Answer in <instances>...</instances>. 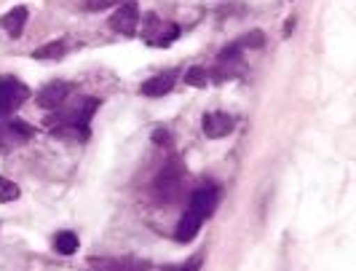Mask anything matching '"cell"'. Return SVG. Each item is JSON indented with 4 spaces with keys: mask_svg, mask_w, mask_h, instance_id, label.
<instances>
[{
    "mask_svg": "<svg viewBox=\"0 0 356 271\" xmlns=\"http://www.w3.org/2000/svg\"><path fill=\"white\" fill-rule=\"evenodd\" d=\"M137 24H140V6L134 0H126V3H118V8L113 11L110 17V27L113 33L118 36H134L137 33Z\"/></svg>",
    "mask_w": 356,
    "mask_h": 271,
    "instance_id": "1",
    "label": "cell"
},
{
    "mask_svg": "<svg viewBox=\"0 0 356 271\" xmlns=\"http://www.w3.org/2000/svg\"><path fill=\"white\" fill-rule=\"evenodd\" d=\"M27 94H30L27 86L19 84L17 78H0V118H6L8 113L22 108Z\"/></svg>",
    "mask_w": 356,
    "mask_h": 271,
    "instance_id": "2",
    "label": "cell"
},
{
    "mask_svg": "<svg viewBox=\"0 0 356 271\" xmlns=\"http://www.w3.org/2000/svg\"><path fill=\"white\" fill-rule=\"evenodd\" d=\"M182 183H185V172L179 169L177 164L166 167L159 175V180H156V196L161 199V204L163 201L172 204V199H177L179 191H182Z\"/></svg>",
    "mask_w": 356,
    "mask_h": 271,
    "instance_id": "3",
    "label": "cell"
},
{
    "mask_svg": "<svg viewBox=\"0 0 356 271\" xmlns=\"http://www.w3.org/2000/svg\"><path fill=\"white\" fill-rule=\"evenodd\" d=\"M217 201H220V191H217L214 185H204V188H198L196 194L191 196L188 212H193V215H198L201 220H207V217L217 210Z\"/></svg>",
    "mask_w": 356,
    "mask_h": 271,
    "instance_id": "4",
    "label": "cell"
},
{
    "mask_svg": "<svg viewBox=\"0 0 356 271\" xmlns=\"http://www.w3.org/2000/svg\"><path fill=\"white\" fill-rule=\"evenodd\" d=\"M89 263L94 271H150V263L137 258H91Z\"/></svg>",
    "mask_w": 356,
    "mask_h": 271,
    "instance_id": "5",
    "label": "cell"
},
{
    "mask_svg": "<svg viewBox=\"0 0 356 271\" xmlns=\"http://www.w3.org/2000/svg\"><path fill=\"white\" fill-rule=\"evenodd\" d=\"M233 116L228 113H220V110H214V113H207L204 118H201V129H204V134L209 137V140H220V137H225L228 132L233 129Z\"/></svg>",
    "mask_w": 356,
    "mask_h": 271,
    "instance_id": "6",
    "label": "cell"
},
{
    "mask_svg": "<svg viewBox=\"0 0 356 271\" xmlns=\"http://www.w3.org/2000/svg\"><path fill=\"white\" fill-rule=\"evenodd\" d=\"M175 84H177V72L172 70L159 72V75L147 78L143 86H140V94L143 97H163V94H169V91L175 89Z\"/></svg>",
    "mask_w": 356,
    "mask_h": 271,
    "instance_id": "7",
    "label": "cell"
},
{
    "mask_svg": "<svg viewBox=\"0 0 356 271\" xmlns=\"http://www.w3.org/2000/svg\"><path fill=\"white\" fill-rule=\"evenodd\" d=\"M67 94H70V86L65 81H51V84H46L43 89L38 91V105L40 108H56V105H62L67 100Z\"/></svg>",
    "mask_w": 356,
    "mask_h": 271,
    "instance_id": "8",
    "label": "cell"
},
{
    "mask_svg": "<svg viewBox=\"0 0 356 271\" xmlns=\"http://www.w3.org/2000/svg\"><path fill=\"white\" fill-rule=\"evenodd\" d=\"M24 24H27V8H24V6L11 8L6 17L0 19V27L6 30V36H8V38L22 36V33H24Z\"/></svg>",
    "mask_w": 356,
    "mask_h": 271,
    "instance_id": "9",
    "label": "cell"
},
{
    "mask_svg": "<svg viewBox=\"0 0 356 271\" xmlns=\"http://www.w3.org/2000/svg\"><path fill=\"white\" fill-rule=\"evenodd\" d=\"M201 217L193 215V212H188L185 210V215L179 217V223H177V231H175V239L177 242H193L198 236V231H201Z\"/></svg>",
    "mask_w": 356,
    "mask_h": 271,
    "instance_id": "10",
    "label": "cell"
},
{
    "mask_svg": "<svg viewBox=\"0 0 356 271\" xmlns=\"http://www.w3.org/2000/svg\"><path fill=\"white\" fill-rule=\"evenodd\" d=\"M54 250L59 255H72L78 250V236L72 234V231H59V234L54 236Z\"/></svg>",
    "mask_w": 356,
    "mask_h": 271,
    "instance_id": "11",
    "label": "cell"
},
{
    "mask_svg": "<svg viewBox=\"0 0 356 271\" xmlns=\"http://www.w3.org/2000/svg\"><path fill=\"white\" fill-rule=\"evenodd\" d=\"M212 78H209V70L207 68H191V70L185 72V84L188 86H196V89H207V84H209Z\"/></svg>",
    "mask_w": 356,
    "mask_h": 271,
    "instance_id": "12",
    "label": "cell"
},
{
    "mask_svg": "<svg viewBox=\"0 0 356 271\" xmlns=\"http://www.w3.org/2000/svg\"><path fill=\"white\" fill-rule=\"evenodd\" d=\"M179 38V27L177 24H161V30L156 33V38L150 40V46H169L172 40Z\"/></svg>",
    "mask_w": 356,
    "mask_h": 271,
    "instance_id": "13",
    "label": "cell"
},
{
    "mask_svg": "<svg viewBox=\"0 0 356 271\" xmlns=\"http://www.w3.org/2000/svg\"><path fill=\"white\" fill-rule=\"evenodd\" d=\"M62 56H65V43L62 40H54L49 46L33 52V59H62Z\"/></svg>",
    "mask_w": 356,
    "mask_h": 271,
    "instance_id": "14",
    "label": "cell"
},
{
    "mask_svg": "<svg viewBox=\"0 0 356 271\" xmlns=\"http://www.w3.org/2000/svg\"><path fill=\"white\" fill-rule=\"evenodd\" d=\"M14 199H19V185L14 180L0 178V201L8 204V201H14Z\"/></svg>",
    "mask_w": 356,
    "mask_h": 271,
    "instance_id": "15",
    "label": "cell"
},
{
    "mask_svg": "<svg viewBox=\"0 0 356 271\" xmlns=\"http://www.w3.org/2000/svg\"><path fill=\"white\" fill-rule=\"evenodd\" d=\"M115 3H121V0H86V8L89 11H102L107 6H115Z\"/></svg>",
    "mask_w": 356,
    "mask_h": 271,
    "instance_id": "16",
    "label": "cell"
},
{
    "mask_svg": "<svg viewBox=\"0 0 356 271\" xmlns=\"http://www.w3.org/2000/svg\"><path fill=\"white\" fill-rule=\"evenodd\" d=\"M201 263H204V255H193V258H191V261H188L179 271H198L201 269Z\"/></svg>",
    "mask_w": 356,
    "mask_h": 271,
    "instance_id": "17",
    "label": "cell"
},
{
    "mask_svg": "<svg viewBox=\"0 0 356 271\" xmlns=\"http://www.w3.org/2000/svg\"><path fill=\"white\" fill-rule=\"evenodd\" d=\"M166 137H169V134H166V129H156V134H153V140H156V143H166Z\"/></svg>",
    "mask_w": 356,
    "mask_h": 271,
    "instance_id": "18",
    "label": "cell"
}]
</instances>
